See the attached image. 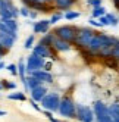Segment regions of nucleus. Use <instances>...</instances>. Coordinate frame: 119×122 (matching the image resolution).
I'll use <instances>...</instances> for the list:
<instances>
[{
	"label": "nucleus",
	"mask_w": 119,
	"mask_h": 122,
	"mask_svg": "<svg viewBox=\"0 0 119 122\" xmlns=\"http://www.w3.org/2000/svg\"><path fill=\"white\" fill-rule=\"evenodd\" d=\"M52 66H53V63L47 59L46 60V65H44V69H46V71H52Z\"/></svg>",
	"instance_id": "obj_38"
},
{
	"label": "nucleus",
	"mask_w": 119,
	"mask_h": 122,
	"mask_svg": "<svg viewBox=\"0 0 119 122\" xmlns=\"http://www.w3.org/2000/svg\"><path fill=\"white\" fill-rule=\"evenodd\" d=\"M60 19H63V13L60 12V10H55L53 13H52V16H50V24L52 25H55V24H57Z\"/></svg>",
	"instance_id": "obj_24"
},
{
	"label": "nucleus",
	"mask_w": 119,
	"mask_h": 122,
	"mask_svg": "<svg viewBox=\"0 0 119 122\" xmlns=\"http://www.w3.org/2000/svg\"><path fill=\"white\" fill-rule=\"evenodd\" d=\"M7 99L12 102H27V96L24 91H12L10 94H7Z\"/></svg>",
	"instance_id": "obj_16"
},
{
	"label": "nucleus",
	"mask_w": 119,
	"mask_h": 122,
	"mask_svg": "<svg viewBox=\"0 0 119 122\" xmlns=\"http://www.w3.org/2000/svg\"><path fill=\"white\" fill-rule=\"evenodd\" d=\"M55 38H56V34H55L53 31H49L47 34H43V36L40 37V41H38V43H41V44H46V46H50V47H52V46H53Z\"/></svg>",
	"instance_id": "obj_15"
},
{
	"label": "nucleus",
	"mask_w": 119,
	"mask_h": 122,
	"mask_svg": "<svg viewBox=\"0 0 119 122\" xmlns=\"http://www.w3.org/2000/svg\"><path fill=\"white\" fill-rule=\"evenodd\" d=\"M0 31H3V32H6V34H9V36H12L13 38L18 40V31H13L12 28H9L3 21H0Z\"/></svg>",
	"instance_id": "obj_22"
},
{
	"label": "nucleus",
	"mask_w": 119,
	"mask_h": 122,
	"mask_svg": "<svg viewBox=\"0 0 119 122\" xmlns=\"http://www.w3.org/2000/svg\"><path fill=\"white\" fill-rule=\"evenodd\" d=\"M7 51H9V50H6L5 47H3V44H2V43H0V60H2V57L7 53Z\"/></svg>",
	"instance_id": "obj_36"
},
{
	"label": "nucleus",
	"mask_w": 119,
	"mask_h": 122,
	"mask_svg": "<svg viewBox=\"0 0 119 122\" xmlns=\"http://www.w3.org/2000/svg\"><path fill=\"white\" fill-rule=\"evenodd\" d=\"M57 113L65 119H75L76 118V103H75L71 93H66L62 96Z\"/></svg>",
	"instance_id": "obj_1"
},
{
	"label": "nucleus",
	"mask_w": 119,
	"mask_h": 122,
	"mask_svg": "<svg viewBox=\"0 0 119 122\" xmlns=\"http://www.w3.org/2000/svg\"><path fill=\"white\" fill-rule=\"evenodd\" d=\"M112 2H113V5H115L116 9H119V0H112Z\"/></svg>",
	"instance_id": "obj_40"
},
{
	"label": "nucleus",
	"mask_w": 119,
	"mask_h": 122,
	"mask_svg": "<svg viewBox=\"0 0 119 122\" xmlns=\"http://www.w3.org/2000/svg\"><path fill=\"white\" fill-rule=\"evenodd\" d=\"M88 24L91 25L93 28H103V25L100 24V21L97 18H93V16H90V19H88Z\"/></svg>",
	"instance_id": "obj_29"
},
{
	"label": "nucleus",
	"mask_w": 119,
	"mask_h": 122,
	"mask_svg": "<svg viewBox=\"0 0 119 122\" xmlns=\"http://www.w3.org/2000/svg\"><path fill=\"white\" fill-rule=\"evenodd\" d=\"M9 2H12V0H9Z\"/></svg>",
	"instance_id": "obj_46"
},
{
	"label": "nucleus",
	"mask_w": 119,
	"mask_h": 122,
	"mask_svg": "<svg viewBox=\"0 0 119 122\" xmlns=\"http://www.w3.org/2000/svg\"><path fill=\"white\" fill-rule=\"evenodd\" d=\"M49 121H50V122H63L62 119H57V118H55V116H52V118H49Z\"/></svg>",
	"instance_id": "obj_39"
},
{
	"label": "nucleus",
	"mask_w": 119,
	"mask_h": 122,
	"mask_svg": "<svg viewBox=\"0 0 119 122\" xmlns=\"http://www.w3.org/2000/svg\"><path fill=\"white\" fill-rule=\"evenodd\" d=\"M52 47L57 51V53H68V51L72 50L74 44H72V43H69V41H66V40H62V38L56 37Z\"/></svg>",
	"instance_id": "obj_11"
},
{
	"label": "nucleus",
	"mask_w": 119,
	"mask_h": 122,
	"mask_svg": "<svg viewBox=\"0 0 119 122\" xmlns=\"http://www.w3.org/2000/svg\"><path fill=\"white\" fill-rule=\"evenodd\" d=\"M93 109H94V115H96V122H113L109 110V104H106L103 100H94Z\"/></svg>",
	"instance_id": "obj_4"
},
{
	"label": "nucleus",
	"mask_w": 119,
	"mask_h": 122,
	"mask_svg": "<svg viewBox=\"0 0 119 122\" xmlns=\"http://www.w3.org/2000/svg\"><path fill=\"white\" fill-rule=\"evenodd\" d=\"M109 110H110V115H112L113 122H119V102H113L109 104Z\"/></svg>",
	"instance_id": "obj_17"
},
{
	"label": "nucleus",
	"mask_w": 119,
	"mask_h": 122,
	"mask_svg": "<svg viewBox=\"0 0 119 122\" xmlns=\"http://www.w3.org/2000/svg\"><path fill=\"white\" fill-rule=\"evenodd\" d=\"M60 99H62V96L59 94L57 91H50L43 97V100H41V107L46 109V110H50V112H53V113H57L59 110V104H60Z\"/></svg>",
	"instance_id": "obj_5"
},
{
	"label": "nucleus",
	"mask_w": 119,
	"mask_h": 122,
	"mask_svg": "<svg viewBox=\"0 0 119 122\" xmlns=\"http://www.w3.org/2000/svg\"><path fill=\"white\" fill-rule=\"evenodd\" d=\"M78 0H55L53 2V6L56 10H60V12H66L69 10L71 7H74L76 5Z\"/></svg>",
	"instance_id": "obj_13"
},
{
	"label": "nucleus",
	"mask_w": 119,
	"mask_h": 122,
	"mask_svg": "<svg viewBox=\"0 0 119 122\" xmlns=\"http://www.w3.org/2000/svg\"><path fill=\"white\" fill-rule=\"evenodd\" d=\"M34 76H37L38 80L43 82V84H46V85H50V84H53L55 82V76H53V74H52V71H46V69H38V71H34V72H31Z\"/></svg>",
	"instance_id": "obj_10"
},
{
	"label": "nucleus",
	"mask_w": 119,
	"mask_h": 122,
	"mask_svg": "<svg viewBox=\"0 0 119 122\" xmlns=\"http://www.w3.org/2000/svg\"><path fill=\"white\" fill-rule=\"evenodd\" d=\"M3 68H6V65H5V62H2V60H0V71H2Z\"/></svg>",
	"instance_id": "obj_41"
},
{
	"label": "nucleus",
	"mask_w": 119,
	"mask_h": 122,
	"mask_svg": "<svg viewBox=\"0 0 119 122\" xmlns=\"http://www.w3.org/2000/svg\"><path fill=\"white\" fill-rule=\"evenodd\" d=\"M5 115H6V112L5 110H0V116H5Z\"/></svg>",
	"instance_id": "obj_42"
},
{
	"label": "nucleus",
	"mask_w": 119,
	"mask_h": 122,
	"mask_svg": "<svg viewBox=\"0 0 119 122\" xmlns=\"http://www.w3.org/2000/svg\"><path fill=\"white\" fill-rule=\"evenodd\" d=\"M27 75H28V72H27V63H25L24 59H21L19 62H18V76H19V80H24Z\"/></svg>",
	"instance_id": "obj_18"
},
{
	"label": "nucleus",
	"mask_w": 119,
	"mask_h": 122,
	"mask_svg": "<svg viewBox=\"0 0 119 122\" xmlns=\"http://www.w3.org/2000/svg\"><path fill=\"white\" fill-rule=\"evenodd\" d=\"M0 21H2V18H0Z\"/></svg>",
	"instance_id": "obj_45"
},
{
	"label": "nucleus",
	"mask_w": 119,
	"mask_h": 122,
	"mask_svg": "<svg viewBox=\"0 0 119 122\" xmlns=\"http://www.w3.org/2000/svg\"><path fill=\"white\" fill-rule=\"evenodd\" d=\"M96 30L93 27H79V31L76 34V38L74 41V47H76L78 50L82 49H88V46L91 44V40L96 36Z\"/></svg>",
	"instance_id": "obj_2"
},
{
	"label": "nucleus",
	"mask_w": 119,
	"mask_h": 122,
	"mask_svg": "<svg viewBox=\"0 0 119 122\" xmlns=\"http://www.w3.org/2000/svg\"><path fill=\"white\" fill-rule=\"evenodd\" d=\"M34 41H35V34L28 36L27 40H25V43H24V49L25 50H32V47L35 46V44H34Z\"/></svg>",
	"instance_id": "obj_23"
},
{
	"label": "nucleus",
	"mask_w": 119,
	"mask_h": 122,
	"mask_svg": "<svg viewBox=\"0 0 119 122\" xmlns=\"http://www.w3.org/2000/svg\"><path fill=\"white\" fill-rule=\"evenodd\" d=\"M112 57H115L118 62H119V47H115L113 51H112Z\"/></svg>",
	"instance_id": "obj_35"
},
{
	"label": "nucleus",
	"mask_w": 119,
	"mask_h": 122,
	"mask_svg": "<svg viewBox=\"0 0 119 122\" xmlns=\"http://www.w3.org/2000/svg\"><path fill=\"white\" fill-rule=\"evenodd\" d=\"M27 84H28V87H30V91L34 88V87H37V85H40V84H43L37 76H34L32 74H28L27 75Z\"/></svg>",
	"instance_id": "obj_20"
},
{
	"label": "nucleus",
	"mask_w": 119,
	"mask_h": 122,
	"mask_svg": "<svg viewBox=\"0 0 119 122\" xmlns=\"http://www.w3.org/2000/svg\"><path fill=\"white\" fill-rule=\"evenodd\" d=\"M107 13V10H106V7L101 5V6H97V7H91V16L93 18H100V16H103V15H106Z\"/></svg>",
	"instance_id": "obj_19"
},
{
	"label": "nucleus",
	"mask_w": 119,
	"mask_h": 122,
	"mask_svg": "<svg viewBox=\"0 0 119 122\" xmlns=\"http://www.w3.org/2000/svg\"><path fill=\"white\" fill-rule=\"evenodd\" d=\"M5 88H3V85H2V82H0V91H3Z\"/></svg>",
	"instance_id": "obj_43"
},
{
	"label": "nucleus",
	"mask_w": 119,
	"mask_h": 122,
	"mask_svg": "<svg viewBox=\"0 0 119 122\" xmlns=\"http://www.w3.org/2000/svg\"><path fill=\"white\" fill-rule=\"evenodd\" d=\"M79 16H81V12H78V10H72V9H69V10L63 12V18H65L66 21H74V19H78Z\"/></svg>",
	"instance_id": "obj_21"
},
{
	"label": "nucleus",
	"mask_w": 119,
	"mask_h": 122,
	"mask_svg": "<svg viewBox=\"0 0 119 122\" xmlns=\"http://www.w3.org/2000/svg\"><path fill=\"white\" fill-rule=\"evenodd\" d=\"M50 24L49 19H41V21H35L32 24V34H38V36H43V34H47L50 31Z\"/></svg>",
	"instance_id": "obj_9"
},
{
	"label": "nucleus",
	"mask_w": 119,
	"mask_h": 122,
	"mask_svg": "<svg viewBox=\"0 0 119 122\" xmlns=\"http://www.w3.org/2000/svg\"><path fill=\"white\" fill-rule=\"evenodd\" d=\"M99 21H100V24L103 25V27H110V22H109V19H107V16H106V15L100 16V18H99Z\"/></svg>",
	"instance_id": "obj_34"
},
{
	"label": "nucleus",
	"mask_w": 119,
	"mask_h": 122,
	"mask_svg": "<svg viewBox=\"0 0 119 122\" xmlns=\"http://www.w3.org/2000/svg\"><path fill=\"white\" fill-rule=\"evenodd\" d=\"M30 104L32 106V109H35L37 112H43V107L38 104V102L37 100H34V99H30Z\"/></svg>",
	"instance_id": "obj_32"
},
{
	"label": "nucleus",
	"mask_w": 119,
	"mask_h": 122,
	"mask_svg": "<svg viewBox=\"0 0 119 122\" xmlns=\"http://www.w3.org/2000/svg\"><path fill=\"white\" fill-rule=\"evenodd\" d=\"M106 16H107L109 22H110V27H118V25H119V18H118L116 15H113V13L107 12V13H106Z\"/></svg>",
	"instance_id": "obj_27"
},
{
	"label": "nucleus",
	"mask_w": 119,
	"mask_h": 122,
	"mask_svg": "<svg viewBox=\"0 0 119 122\" xmlns=\"http://www.w3.org/2000/svg\"><path fill=\"white\" fill-rule=\"evenodd\" d=\"M0 82H2L3 88H6V90H10V91L16 90V84H15L13 81H7L6 78H2V80H0Z\"/></svg>",
	"instance_id": "obj_26"
},
{
	"label": "nucleus",
	"mask_w": 119,
	"mask_h": 122,
	"mask_svg": "<svg viewBox=\"0 0 119 122\" xmlns=\"http://www.w3.org/2000/svg\"><path fill=\"white\" fill-rule=\"evenodd\" d=\"M118 10H119V9H118Z\"/></svg>",
	"instance_id": "obj_47"
},
{
	"label": "nucleus",
	"mask_w": 119,
	"mask_h": 122,
	"mask_svg": "<svg viewBox=\"0 0 119 122\" xmlns=\"http://www.w3.org/2000/svg\"><path fill=\"white\" fill-rule=\"evenodd\" d=\"M13 2H9V0H0V9H5V7H12Z\"/></svg>",
	"instance_id": "obj_33"
},
{
	"label": "nucleus",
	"mask_w": 119,
	"mask_h": 122,
	"mask_svg": "<svg viewBox=\"0 0 119 122\" xmlns=\"http://www.w3.org/2000/svg\"><path fill=\"white\" fill-rule=\"evenodd\" d=\"M47 93H49V88H47V85H46V84H40V85H37V87H34V88L30 91L31 99L37 100L38 103L43 100V97H44Z\"/></svg>",
	"instance_id": "obj_12"
},
{
	"label": "nucleus",
	"mask_w": 119,
	"mask_h": 122,
	"mask_svg": "<svg viewBox=\"0 0 119 122\" xmlns=\"http://www.w3.org/2000/svg\"><path fill=\"white\" fill-rule=\"evenodd\" d=\"M79 31V27H76V25H71V24H66V25H60V27H57L53 30V32L56 34V37L62 38V40H66L74 44V41L76 38V34Z\"/></svg>",
	"instance_id": "obj_3"
},
{
	"label": "nucleus",
	"mask_w": 119,
	"mask_h": 122,
	"mask_svg": "<svg viewBox=\"0 0 119 122\" xmlns=\"http://www.w3.org/2000/svg\"><path fill=\"white\" fill-rule=\"evenodd\" d=\"M6 69L10 72L12 76H16V75H18V65H16V63H9V65H6Z\"/></svg>",
	"instance_id": "obj_28"
},
{
	"label": "nucleus",
	"mask_w": 119,
	"mask_h": 122,
	"mask_svg": "<svg viewBox=\"0 0 119 122\" xmlns=\"http://www.w3.org/2000/svg\"><path fill=\"white\" fill-rule=\"evenodd\" d=\"M85 3L91 7H97V6H101L103 5V0H85Z\"/></svg>",
	"instance_id": "obj_31"
},
{
	"label": "nucleus",
	"mask_w": 119,
	"mask_h": 122,
	"mask_svg": "<svg viewBox=\"0 0 119 122\" xmlns=\"http://www.w3.org/2000/svg\"><path fill=\"white\" fill-rule=\"evenodd\" d=\"M37 16H38V12L34 10V9H31V12H30V19H37Z\"/></svg>",
	"instance_id": "obj_37"
},
{
	"label": "nucleus",
	"mask_w": 119,
	"mask_h": 122,
	"mask_svg": "<svg viewBox=\"0 0 119 122\" xmlns=\"http://www.w3.org/2000/svg\"><path fill=\"white\" fill-rule=\"evenodd\" d=\"M46 60L47 59H44V57L35 55L34 51H31V53L27 56V59H25V63H27V72L31 74L34 71H38V69H44Z\"/></svg>",
	"instance_id": "obj_7"
},
{
	"label": "nucleus",
	"mask_w": 119,
	"mask_h": 122,
	"mask_svg": "<svg viewBox=\"0 0 119 122\" xmlns=\"http://www.w3.org/2000/svg\"><path fill=\"white\" fill-rule=\"evenodd\" d=\"M35 55L41 56V57H44V59H53V60H57L59 59V53L53 49V47H50V46H46V44H41V43H38V44H35L32 47V50Z\"/></svg>",
	"instance_id": "obj_8"
},
{
	"label": "nucleus",
	"mask_w": 119,
	"mask_h": 122,
	"mask_svg": "<svg viewBox=\"0 0 119 122\" xmlns=\"http://www.w3.org/2000/svg\"><path fill=\"white\" fill-rule=\"evenodd\" d=\"M116 102H119V96H118V97H116Z\"/></svg>",
	"instance_id": "obj_44"
},
{
	"label": "nucleus",
	"mask_w": 119,
	"mask_h": 122,
	"mask_svg": "<svg viewBox=\"0 0 119 122\" xmlns=\"http://www.w3.org/2000/svg\"><path fill=\"white\" fill-rule=\"evenodd\" d=\"M3 22L7 25L9 28H12L13 31H18V28H19V24H18V21H16V18H9V19H3Z\"/></svg>",
	"instance_id": "obj_25"
},
{
	"label": "nucleus",
	"mask_w": 119,
	"mask_h": 122,
	"mask_svg": "<svg viewBox=\"0 0 119 122\" xmlns=\"http://www.w3.org/2000/svg\"><path fill=\"white\" fill-rule=\"evenodd\" d=\"M78 122H94L96 115L93 106H88L85 103H76V118Z\"/></svg>",
	"instance_id": "obj_6"
},
{
	"label": "nucleus",
	"mask_w": 119,
	"mask_h": 122,
	"mask_svg": "<svg viewBox=\"0 0 119 122\" xmlns=\"http://www.w3.org/2000/svg\"><path fill=\"white\" fill-rule=\"evenodd\" d=\"M19 12H21V16H24V18H30V12H31V9H30L28 6L22 5V6L19 7Z\"/></svg>",
	"instance_id": "obj_30"
},
{
	"label": "nucleus",
	"mask_w": 119,
	"mask_h": 122,
	"mask_svg": "<svg viewBox=\"0 0 119 122\" xmlns=\"http://www.w3.org/2000/svg\"><path fill=\"white\" fill-rule=\"evenodd\" d=\"M15 41H16V38H13L12 36H9V34H6L3 31H0V43L3 44V47L6 50H10L15 46Z\"/></svg>",
	"instance_id": "obj_14"
}]
</instances>
